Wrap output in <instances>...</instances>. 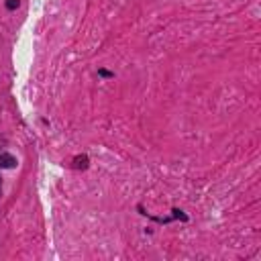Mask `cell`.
I'll return each instance as SVG.
<instances>
[{"label": "cell", "instance_id": "6da1fadb", "mask_svg": "<svg viewBox=\"0 0 261 261\" xmlns=\"http://www.w3.org/2000/svg\"><path fill=\"white\" fill-rule=\"evenodd\" d=\"M0 168L13 170V168H17V159L13 155H9V153H0Z\"/></svg>", "mask_w": 261, "mask_h": 261}, {"label": "cell", "instance_id": "3957f363", "mask_svg": "<svg viewBox=\"0 0 261 261\" xmlns=\"http://www.w3.org/2000/svg\"><path fill=\"white\" fill-rule=\"evenodd\" d=\"M98 74H100V76H104V78H110V76H112V74H110V72H106V70H100Z\"/></svg>", "mask_w": 261, "mask_h": 261}, {"label": "cell", "instance_id": "7a4b0ae2", "mask_svg": "<svg viewBox=\"0 0 261 261\" xmlns=\"http://www.w3.org/2000/svg\"><path fill=\"white\" fill-rule=\"evenodd\" d=\"M19 7V0H7V9L9 11H15Z\"/></svg>", "mask_w": 261, "mask_h": 261}]
</instances>
